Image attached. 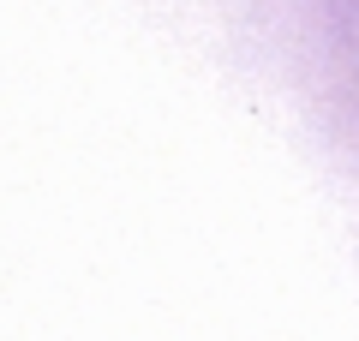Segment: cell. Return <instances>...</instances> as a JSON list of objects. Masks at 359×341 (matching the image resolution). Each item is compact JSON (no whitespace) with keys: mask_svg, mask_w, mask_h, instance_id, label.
I'll list each match as a JSON object with an SVG mask.
<instances>
[]
</instances>
